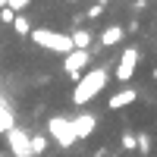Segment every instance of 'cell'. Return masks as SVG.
Masks as SVG:
<instances>
[{
    "mask_svg": "<svg viewBox=\"0 0 157 157\" xmlns=\"http://www.w3.org/2000/svg\"><path fill=\"white\" fill-rule=\"evenodd\" d=\"M107 82H110V72L107 69H85L82 75H78V82H75V88H72V104L75 107H85V104H91L104 88H107Z\"/></svg>",
    "mask_w": 157,
    "mask_h": 157,
    "instance_id": "obj_1",
    "label": "cell"
},
{
    "mask_svg": "<svg viewBox=\"0 0 157 157\" xmlns=\"http://www.w3.org/2000/svg\"><path fill=\"white\" fill-rule=\"evenodd\" d=\"M32 41L41 47V50H50V54H63L66 57L69 50H75L72 47V38L66 35V32H50V29H32Z\"/></svg>",
    "mask_w": 157,
    "mask_h": 157,
    "instance_id": "obj_2",
    "label": "cell"
},
{
    "mask_svg": "<svg viewBox=\"0 0 157 157\" xmlns=\"http://www.w3.org/2000/svg\"><path fill=\"white\" fill-rule=\"evenodd\" d=\"M47 132H50V138H54L60 148H72L78 141L69 116H50V120H47Z\"/></svg>",
    "mask_w": 157,
    "mask_h": 157,
    "instance_id": "obj_3",
    "label": "cell"
},
{
    "mask_svg": "<svg viewBox=\"0 0 157 157\" xmlns=\"http://www.w3.org/2000/svg\"><path fill=\"white\" fill-rule=\"evenodd\" d=\"M138 60H141V54H138V47H126L123 50V57H120V63H116V78L120 82H129L135 72H138Z\"/></svg>",
    "mask_w": 157,
    "mask_h": 157,
    "instance_id": "obj_4",
    "label": "cell"
},
{
    "mask_svg": "<svg viewBox=\"0 0 157 157\" xmlns=\"http://www.w3.org/2000/svg\"><path fill=\"white\" fill-rule=\"evenodd\" d=\"M88 63H91V54H88V50H69V54L63 57V72L78 82V75L88 69Z\"/></svg>",
    "mask_w": 157,
    "mask_h": 157,
    "instance_id": "obj_5",
    "label": "cell"
},
{
    "mask_svg": "<svg viewBox=\"0 0 157 157\" xmlns=\"http://www.w3.org/2000/svg\"><path fill=\"white\" fill-rule=\"evenodd\" d=\"M72 129H75V138L78 141H85L94 135V129H98V116L94 113H78L75 120H72Z\"/></svg>",
    "mask_w": 157,
    "mask_h": 157,
    "instance_id": "obj_6",
    "label": "cell"
},
{
    "mask_svg": "<svg viewBox=\"0 0 157 157\" xmlns=\"http://www.w3.org/2000/svg\"><path fill=\"white\" fill-rule=\"evenodd\" d=\"M6 141H10V151L16 154V157H32V145H29V138H25L16 126L6 132Z\"/></svg>",
    "mask_w": 157,
    "mask_h": 157,
    "instance_id": "obj_7",
    "label": "cell"
},
{
    "mask_svg": "<svg viewBox=\"0 0 157 157\" xmlns=\"http://www.w3.org/2000/svg\"><path fill=\"white\" fill-rule=\"evenodd\" d=\"M135 101H138V91L135 88H123V91H116V94L107 98V107L110 110H123V107H129V104H135Z\"/></svg>",
    "mask_w": 157,
    "mask_h": 157,
    "instance_id": "obj_8",
    "label": "cell"
},
{
    "mask_svg": "<svg viewBox=\"0 0 157 157\" xmlns=\"http://www.w3.org/2000/svg\"><path fill=\"white\" fill-rule=\"evenodd\" d=\"M123 38H126V29H123V25H107V29L101 32L98 44H101V47H116Z\"/></svg>",
    "mask_w": 157,
    "mask_h": 157,
    "instance_id": "obj_9",
    "label": "cell"
},
{
    "mask_svg": "<svg viewBox=\"0 0 157 157\" xmlns=\"http://www.w3.org/2000/svg\"><path fill=\"white\" fill-rule=\"evenodd\" d=\"M69 38H72V47L75 50H88V44H91V32H85V29H75Z\"/></svg>",
    "mask_w": 157,
    "mask_h": 157,
    "instance_id": "obj_10",
    "label": "cell"
},
{
    "mask_svg": "<svg viewBox=\"0 0 157 157\" xmlns=\"http://www.w3.org/2000/svg\"><path fill=\"white\" fill-rule=\"evenodd\" d=\"M13 32L16 35H32V22H29V16H25V13H16V19H13Z\"/></svg>",
    "mask_w": 157,
    "mask_h": 157,
    "instance_id": "obj_11",
    "label": "cell"
},
{
    "mask_svg": "<svg viewBox=\"0 0 157 157\" xmlns=\"http://www.w3.org/2000/svg\"><path fill=\"white\" fill-rule=\"evenodd\" d=\"M151 148H154V141H151V135H145V132H141V135H135V151L138 154H151Z\"/></svg>",
    "mask_w": 157,
    "mask_h": 157,
    "instance_id": "obj_12",
    "label": "cell"
},
{
    "mask_svg": "<svg viewBox=\"0 0 157 157\" xmlns=\"http://www.w3.org/2000/svg\"><path fill=\"white\" fill-rule=\"evenodd\" d=\"M29 145H32V154H44V151H47V141H44L41 135H35V138H29Z\"/></svg>",
    "mask_w": 157,
    "mask_h": 157,
    "instance_id": "obj_13",
    "label": "cell"
},
{
    "mask_svg": "<svg viewBox=\"0 0 157 157\" xmlns=\"http://www.w3.org/2000/svg\"><path fill=\"white\" fill-rule=\"evenodd\" d=\"M6 6H10L13 13H25V10L32 6V0H6Z\"/></svg>",
    "mask_w": 157,
    "mask_h": 157,
    "instance_id": "obj_14",
    "label": "cell"
},
{
    "mask_svg": "<svg viewBox=\"0 0 157 157\" xmlns=\"http://www.w3.org/2000/svg\"><path fill=\"white\" fill-rule=\"evenodd\" d=\"M120 145H123V151H135V135H132V132H123Z\"/></svg>",
    "mask_w": 157,
    "mask_h": 157,
    "instance_id": "obj_15",
    "label": "cell"
},
{
    "mask_svg": "<svg viewBox=\"0 0 157 157\" xmlns=\"http://www.w3.org/2000/svg\"><path fill=\"white\" fill-rule=\"evenodd\" d=\"M13 19H16V13H13L10 6H3V10H0V22H3V25H13Z\"/></svg>",
    "mask_w": 157,
    "mask_h": 157,
    "instance_id": "obj_16",
    "label": "cell"
},
{
    "mask_svg": "<svg viewBox=\"0 0 157 157\" xmlns=\"http://www.w3.org/2000/svg\"><path fill=\"white\" fill-rule=\"evenodd\" d=\"M98 16H104V0H101V3H94V6L88 10V16H85V19H98Z\"/></svg>",
    "mask_w": 157,
    "mask_h": 157,
    "instance_id": "obj_17",
    "label": "cell"
},
{
    "mask_svg": "<svg viewBox=\"0 0 157 157\" xmlns=\"http://www.w3.org/2000/svg\"><path fill=\"white\" fill-rule=\"evenodd\" d=\"M151 75H154V82H157V69H151Z\"/></svg>",
    "mask_w": 157,
    "mask_h": 157,
    "instance_id": "obj_18",
    "label": "cell"
},
{
    "mask_svg": "<svg viewBox=\"0 0 157 157\" xmlns=\"http://www.w3.org/2000/svg\"><path fill=\"white\" fill-rule=\"evenodd\" d=\"M3 6H6V0H0V10H3Z\"/></svg>",
    "mask_w": 157,
    "mask_h": 157,
    "instance_id": "obj_19",
    "label": "cell"
},
{
    "mask_svg": "<svg viewBox=\"0 0 157 157\" xmlns=\"http://www.w3.org/2000/svg\"><path fill=\"white\" fill-rule=\"evenodd\" d=\"M66 3H78V0H66Z\"/></svg>",
    "mask_w": 157,
    "mask_h": 157,
    "instance_id": "obj_20",
    "label": "cell"
},
{
    "mask_svg": "<svg viewBox=\"0 0 157 157\" xmlns=\"http://www.w3.org/2000/svg\"><path fill=\"white\" fill-rule=\"evenodd\" d=\"M0 157H6V154H3V151H0Z\"/></svg>",
    "mask_w": 157,
    "mask_h": 157,
    "instance_id": "obj_21",
    "label": "cell"
}]
</instances>
